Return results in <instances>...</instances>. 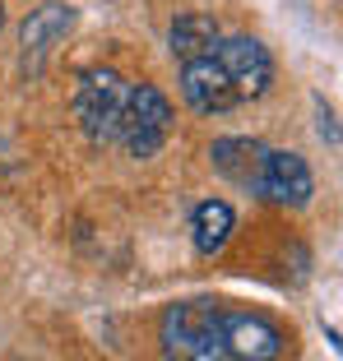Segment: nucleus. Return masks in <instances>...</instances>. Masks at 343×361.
<instances>
[{
	"instance_id": "obj_3",
	"label": "nucleus",
	"mask_w": 343,
	"mask_h": 361,
	"mask_svg": "<svg viewBox=\"0 0 343 361\" xmlns=\"http://www.w3.org/2000/svg\"><path fill=\"white\" fill-rule=\"evenodd\" d=\"M172 135V102L153 84H130L126 116H121V149L130 158H153Z\"/></svg>"
},
{
	"instance_id": "obj_6",
	"label": "nucleus",
	"mask_w": 343,
	"mask_h": 361,
	"mask_svg": "<svg viewBox=\"0 0 343 361\" xmlns=\"http://www.w3.org/2000/svg\"><path fill=\"white\" fill-rule=\"evenodd\" d=\"M223 352L236 361H279L283 329L255 310H223Z\"/></svg>"
},
{
	"instance_id": "obj_1",
	"label": "nucleus",
	"mask_w": 343,
	"mask_h": 361,
	"mask_svg": "<svg viewBox=\"0 0 343 361\" xmlns=\"http://www.w3.org/2000/svg\"><path fill=\"white\" fill-rule=\"evenodd\" d=\"M162 357L167 361H223V306L191 297L162 310Z\"/></svg>"
},
{
	"instance_id": "obj_5",
	"label": "nucleus",
	"mask_w": 343,
	"mask_h": 361,
	"mask_svg": "<svg viewBox=\"0 0 343 361\" xmlns=\"http://www.w3.org/2000/svg\"><path fill=\"white\" fill-rule=\"evenodd\" d=\"M311 190H315V176H311L301 153L265 149L255 195H265L269 204H283V209H301V204H311Z\"/></svg>"
},
{
	"instance_id": "obj_12",
	"label": "nucleus",
	"mask_w": 343,
	"mask_h": 361,
	"mask_svg": "<svg viewBox=\"0 0 343 361\" xmlns=\"http://www.w3.org/2000/svg\"><path fill=\"white\" fill-rule=\"evenodd\" d=\"M0 23H5V10H0Z\"/></svg>"
},
{
	"instance_id": "obj_11",
	"label": "nucleus",
	"mask_w": 343,
	"mask_h": 361,
	"mask_svg": "<svg viewBox=\"0 0 343 361\" xmlns=\"http://www.w3.org/2000/svg\"><path fill=\"white\" fill-rule=\"evenodd\" d=\"M218 37V23L209 14H181L172 23V56L176 61H191V56L209 51V42Z\"/></svg>"
},
{
	"instance_id": "obj_2",
	"label": "nucleus",
	"mask_w": 343,
	"mask_h": 361,
	"mask_svg": "<svg viewBox=\"0 0 343 361\" xmlns=\"http://www.w3.org/2000/svg\"><path fill=\"white\" fill-rule=\"evenodd\" d=\"M130 84L116 70H84L75 88V116L93 144H116L121 139V116H126Z\"/></svg>"
},
{
	"instance_id": "obj_10",
	"label": "nucleus",
	"mask_w": 343,
	"mask_h": 361,
	"mask_svg": "<svg viewBox=\"0 0 343 361\" xmlns=\"http://www.w3.org/2000/svg\"><path fill=\"white\" fill-rule=\"evenodd\" d=\"M70 23H75V10H70V5H42L37 14H28V19H23V56L52 51L65 32H70Z\"/></svg>"
},
{
	"instance_id": "obj_8",
	"label": "nucleus",
	"mask_w": 343,
	"mask_h": 361,
	"mask_svg": "<svg viewBox=\"0 0 343 361\" xmlns=\"http://www.w3.org/2000/svg\"><path fill=\"white\" fill-rule=\"evenodd\" d=\"M209 158H214L218 176H227V180H236V185L255 190L260 162H265V144H255V139H218L214 149H209Z\"/></svg>"
},
{
	"instance_id": "obj_4",
	"label": "nucleus",
	"mask_w": 343,
	"mask_h": 361,
	"mask_svg": "<svg viewBox=\"0 0 343 361\" xmlns=\"http://www.w3.org/2000/svg\"><path fill=\"white\" fill-rule=\"evenodd\" d=\"M209 56L223 65L227 84L236 88V97H241V102L265 97L269 84H274V56L265 51V42H260V37H246V32L223 37V32H218L214 42H209Z\"/></svg>"
},
{
	"instance_id": "obj_7",
	"label": "nucleus",
	"mask_w": 343,
	"mask_h": 361,
	"mask_svg": "<svg viewBox=\"0 0 343 361\" xmlns=\"http://www.w3.org/2000/svg\"><path fill=\"white\" fill-rule=\"evenodd\" d=\"M181 97L195 106V111H209V116L241 106L236 88L227 84V75H223V65H218L209 51H200V56H191V61H181Z\"/></svg>"
},
{
	"instance_id": "obj_9",
	"label": "nucleus",
	"mask_w": 343,
	"mask_h": 361,
	"mask_svg": "<svg viewBox=\"0 0 343 361\" xmlns=\"http://www.w3.org/2000/svg\"><path fill=\"white\" fill-rule=\"evenodd\" d=\"M232 227H236V213L227 200H204L191 218V236H195V250L200 255H218L227 241H232Z\"/></svg>"
}]
</instances>
